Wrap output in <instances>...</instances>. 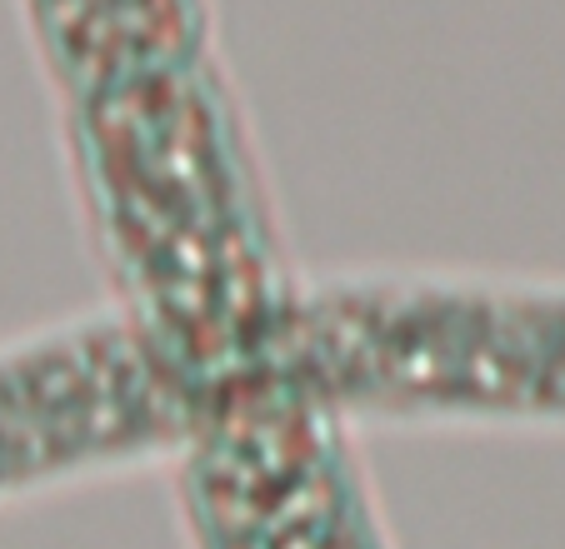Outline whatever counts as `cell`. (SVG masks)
<instances>
[{"label": "cell", "instance_id": "cell-2", "mask_svg": "<svg viewBox=\"0 0 565 549\" xmlns=\"http://www.w3.org/2000/svg\"><path fill=\"white\" fill-rule=\"evenodd\" d=\"M205 395L126 315L96 310L0 345V505L175 460Z\"/></svg>", "mask_w": 565, "mask_h": 549}, {"label": "cell", "instance_id": "cell-1", "mask_svg": "<svg viewBox=\"0 0 565 549\" xmlns=\"http://www.w3.org/2000/svg\"><path fill=\"white\" fill-rule=\"evenodd\" d=\"M266 375L345 430H565V280L460 265L300 274Z\"/></svg>", "mask_w": 565, "mask_h": 549}]
</instances>
